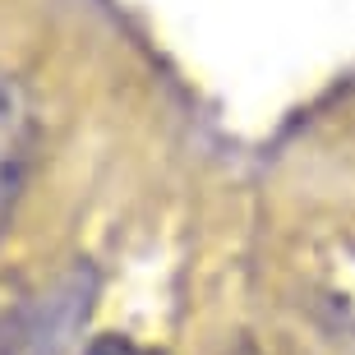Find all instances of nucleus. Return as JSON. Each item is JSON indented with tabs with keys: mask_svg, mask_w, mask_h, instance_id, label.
Instances as JSON below:
<instances>
[{
	"mask_svg": "<svg viewBox=\"0 0 355 355\" xmlns=\"http://www.w3.org/2000/svg\"><path fill=\"white\" fill-rule=\"evenodd\" d=\"M33 295L19 277H0V355H28L33 342Z\"/></svg>",
	"mask_w": 355,
	"mask_h": 355,
	"instance_id": "nucleus-2",
	"label": "nucleus"
},
{
	"mask_svg": "<svg viewBox=\"0 0 355 355\" xmlns=\"http://www.w3.org/2000/svg\"><path fill=\"white\" fill-rule=\"evenodd\" d=\"M33 144H37V125H33V106H28L24 88L0 74V236L10 226L19 194L28 184V166H33Z\"/></svg>",
	"mask_w": 355,
	"mask_h": 355,
	"instance_id": "nucleus-1",
	"label": "nucleus"
},
{
	"mask_svg": "<svg viewBox=\"0 0 355 355\" xmlns=\"http://www.w3.org/2000/svg\"><path fill=\"white\" fill-rule=\"evenodd\" d=\"M83 355H162V351H148V346L130 342V337H97Z\"/></svg>",
	"mask_w": 355,
	"mask_h": 355,
	"instance_id": "nucleus-3",
	"label": "nucleus"
}]
</instances>
